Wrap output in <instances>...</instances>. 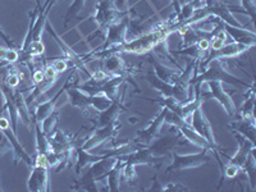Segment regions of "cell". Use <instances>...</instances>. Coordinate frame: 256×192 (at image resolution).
I'll use <instances>...</instances> for the list:
<instances>
[{
  "label": "cell",
  "mask_w": 256,
  "mask_h": 192,
  "mask_svg": "<svg viewBox=\"0 0 256 192\" xmlns=\"http://www.w3.org/2000/svg\"><path fill=\"white\" fill-rule=\"evenodd\" d=\"M10 150H12V145H10L6 134L0 131V156L6 154V152H10Z\"/></svg>",
  "instance_id": "cell-30"
},
{
  "label": "cell",
  "mask_w": 256,
  "mask_h": 192,
  "mask_svg": "<svg viewBox=\"0 0 256 192\" xmlns=\"http://www.w3.org/2000/svg\"><path fill=\"white\" fill-rule=\"evenodd\" d=\"M56 70H54L52 66H48V67L44 70V78L56 81Z\"/></svg>",
  "instance_id": "cell-35"
},
{
  "label": "cell",
  "mask_w": 256,
  "mask_h": 192,
  "mask_svg": "<svg viewBox=\"0 0 256 192\" xmlns=\"http://www.w3.org/2000/svg\"><path fill=\"white\" fill-rule=\"evenodd\" d=\"M49 163L46 155L36 154L31 174L27 180V188L32 192H46L49 190Z\"/></svg>",
  "instance_id": "cell-6"
},
{
  "label": "cell",
  "mask_w": 256,
  "mask_h": 192,
  "mask_svg": "<svg viewBox=\"0 0 256 192\" xmlns=\"http://www.w3.org/2000/svg\"><path fill=\"white\" fill-rule=\"evenodd\" d=\"M166 112H168V108L163 106L162 112L155 116V120L150 123V126H148V128H145L142 131L137 132V137L134 140L137 145L145 148V146L152 145V144L156 140L158 137H159L160 130H162L163 124L166 123Z\"/></svg>",
  "instance_id": "cell-13"
},
{
  "label": "cell",
  "mask_w": 256,
  "mask_h": 192,
  "mask_svg": "<svg viewBox=\"0 0 256 192\" xmlns=\"http://www.w3.org/2000/svg\"><path fill=\"white\" fill-rule=\"evenodd\" d=\"M127 78V74L106 77V78L100 80V81L91 78L90 81L81 84L77 88L84 91V92L88 94V95H102L113 102V100L116 99V96H118V88H120V86Z\"/></svg>",
  "instance_id": "cell-4"
},
{
  "label": "cell",
  "mask_w": 256,
  "mask_h": 192,
  "mask_svg": "<svg viewBox=\"0 0 256 192\" xmlns=\"http://www.w3.org/2000/svg\"><path fill=\"white\" fill-rule=\"evenodd\" d=\"M67 94L70 99V104L73 106L80 109H88V108H94L98 112H102L108 108L109 105L112 104V100L105 98L102 95H88V94L84 92L78 88H67Z\"/></svg>",
  "instance_id": "cell-8"
},
{
  "label": "cell",
  "mask_w": 256,
  "mask_h": 192,
  "mask_svg": "<svg viewBox=\"0 0 256 192\" xmlns=\"http://www.w3.org/2000/svg\"><path fill=\"white\" fill-rule=\"evenodd\" d=\"M124 159V166H123V173L122 178L127 182H134L136 180V166L145 164V166H156V164L162 163L163 159H158L154 154L152 152L148 146L145 148H140L136 152H131V154L123 156Z\"/></svg>",
  "instance_id": "cell-5"
},
{
  "label": "cell",
  "mask_w": 256,
  "mask_h": 192,
  "mask_svg": "<svg viewBox=\"0 0 256 192\" xmlns=\"http://www.w3.org/2000/svg\"><path fill=\"white\" fill-rule=\"evenodd\" d=\"M224 31L228 32L232 38L236 42H241V44L250 45V46H255L256 44V35L252 31H248V30H244L242 27H234L230 26L227 24H223Z\"/></svg>",
  "instance_id": "cell-20"
},
{
  "label": "cell",
  "mask_w": 256,
  "mask_h": 192,
  "mask_svg": "<svg viewBox=\"0 0 256 192\" xmlns=\"http://www.w3.org/2000/svg\"><path fill=\"white\" fill-rule=\"evenodd\" d=\"M70 80H72V74H70V76L68 77L67 82L64 84L63 88H62L60 90H59L58 92H56V95L54 96L52 99L48 100V102H44V104H40L38 106V108H36V112H35V113H34V118H35V120L38 123V124H42V122H44V120H46L48 116H50L52 113H54V112H56V102H58V100H59V98H60V96H62V94H63L66 90H67V88H68V84H70Z\"/></svg>",
  "instance_id": "cell-17"
},
{
  "label": "cell",
  "mask_w": 256,
  "mask_h": 192,
  "mask_svg": "<svg viewBox=\"0 0 256 192\" xmlns=\"http://www.w3.org/2000/svg\"><path fill=\"white\" fill-rule=\"evenodd\" d=\"M0 38H2V40H3L6 45H8V48H13V45H14V44H13V41L10 40V38H9L8 36L6 35V34H4L2 26H0Z\"/></svg>",
  "instance_id": "cell-36"
},
{
  "label": "cell",
  "mask_w": 256,
  "mask_h": 192,
  "mask_svg": "<svg viewBox=\"0 0 256 192\" xmlns=\"http://www.w3.org/2000/svg\"><path fill=\"white\" fill-rule=\"evenodd\" d=\"M254 106H255V92H254V90H251L250 94H248V96L246 98V102H244V106H242L241 112L238 113V118L255 122Z\"/></svg>",
  "instance_id": "cell-26"
},
{
  "label": "cell",
  "mask_w": 256,
  "mask_h": 192,
  "mask_svg": "<svg viewBox=\"0 0 256 192\" xmlns=\"http://www.w3.org/2000/svg\"><path fill=\"white\" fill-rule=\"evenodd\" d=\"M120 127H122V124H120L118 120L110 123V124L108 126H104V127H99L95 132H94V134L88 138V140H86L82 144L81 148H84V150H88H88H92L96 146L102 145V142L110 140L112 137L116 136V134L120 132Z\"/></svg>",
  "instance_id": "cell-15"
},
{
  "label": "cell",
  "mask_w": 256,
  "mask_h": 192,
  "mask_svg": "<svg viewBox=\"0 0 256 192\" xmlns=\"http://www.w3.org/2000/svg\"><path fill=\"white\" fill-rule=\"evenodd\" d=\"M123 166H124V159L123 156H118L116 164L113 168L108 172V190L112 192L120 191V180H122V173H123Z\"/></svg>",
  "instance_id": "cell-23"
},
{
  "label": "cell",
  "mask_w": 256,
  "mask_h": 192,
  "mask_svg": "<svg viewBox=\"0 0 256 192\" xmlns=\"http://www.w3.org/2000/svg\"><path fill=\"white\" fill-rule=\"evenodd\" d=\"M13 99H14V104L16 108H17L20 120L28 130H31L32 126H34V114L30 113L28 105H27L24 95H22V91H13Z\"/></svg>",
  "instance_id": "cell-19"
},
{
  "label": "cell",
  "mask_w": 256,
  "mask_h": 192,
  "mask_svg": "<svg viewBox=\"0 0 256 192\" xmlns=\"http://www.w3.org/2000/svg\"><path fill=\"white\" fill-rule=\"evenodd\" d=\"M177 31V27L176 24H166V26H162L156 30H152V31L148 32L145 35L140 36V38H134L132 41H128V42H123L120 46H116L113 49H109L106 52H124L128 54H145V52H152V49H155L156 46H159L163 41H166L168 38V36L173 32ZM102 52V54H104ZM112 52V54H113ZM102 54L96 56H100Z\"/></svg>",
  "instance_id": "cell-1"
},
{
  "label": "cell",
  "mask_w": 256,
  "mask_h": 192,
  "mask_svg": "<svg viewBox=\"0 0 256 192\" xmlns=\"http://www.w3.org/2000/svg\"><path fill=\"white\" fill-rule=\"evenodd\" d=\"M206 84L209 86L210 92L209 95H202L201 99L204 98H214L218 102H220V105L224 108V110L227 112V114L230 116H236V105L233 102L232 98L230 96V94H227V91H224L223 82L220 81H208Z\"/></svg>",
  "instance_id": "cell-14"
},
{
  "label": "cell",
  "mask_w": 256,
  "mask_h": 192,
  "mask_svg": "<svg viewBox=\"0 0 256 192\" xmlns=\"http://www.w3.org/2000/svg\"><path fill=\"white\" fill-rule=\"evenodd\" d=\"M116 159L118 158L108 156L91 164V166L88 168V172L84 173V177L80 180H77L74 186H72L70 188L77 190V191H82V190L84 191H98L95 184L98 180H102V178H106L108 172L114 166Z\"/></svg>",
  "instance_id": "cell-3"
},
{
  "label": "cell",
  "mask_w": 256,
  "mask_h": 192,
  "mask_svg": "<svg viewBox=\"0 0 256 192\" xmlns=\"http://www.w3.org/2000/svg\"><path fill=\"white\" fill-rule=\"evenodd\" d=\"M74 154H76V166H74V169H76L77 174H81L82 169L88 166V164H94L96 162H99V160L104 159V158H108L102 154H88V150H84L81 146L77 145H74Z\"/></svg>",
  "instance_id": "cell-22"
},
{
  "label": "cell",
  "mask_w": 256,
  "mask_h": 192,
  "mask_svg": "<svg viewBox=\"0 0 256 192\" xmlns=\"http://www.w3.org/2000/svg\"><path fill=\"white\" fill-rule=\"evenodd\" d=\"M6 50H8V48H0V60H4Z\"/></svg>",
  "instance_id": "cell-38"
},
{
  "label": "cell",
  "mask_w": 256,
  "mask_h": 192,
  "mask_svg": "<svg viewBox=\"0 0 256 192\" xmlns=\"http://www.w3.org/2000/svg\"><path fill=\"white\" fill-rule=\"evenodd\" d=\"M0 131L3 132L6 136V138L9 140L10 145H12V150L14 152V159L16 163L18 162H24L27 166L31 168L34 166V158L30 154H27V152L24 148V146L20 145V142L18 141L17 136H16V131H13L10 122H9L8 118L3 116V113L0 112Z\"/></svg>",
  "instance_id": "cell-11"
},
{
  "label": "cell",
  "mask_w": 256,
  "mask_h": 192,
  "mask_svg": "<svg viewBox=\"0 0 256 192\" xmlns=\"http://www.w3.org/2000/svg\"><path fill=\"white\" fill-rule=\"evenodd\" d=\"M234 137H236L237 142H238V152H236L234 156L230 158L228 164L236 166L240 170H242L244 164H246V160H248L250 152L255 150V144L251 142L248 138H246V137L242 136V134H240L238 132H234Z\"/></svg>",
  "instance_id": "cell-16"
},
{
  "label": "cell",
  "mask_w": 256,
  "mask_h": 192,
  "mask_svg": "<svg viewBox=\"0 0 256 192\" xmlns=\"http://www.w3.org/2000/svg\"><path fill=\"white\" fill-rule=\"evenodd\" d=\"M84 2H86V0H74V2L70 4V8H68L67 10V14H66V22H70L72 18H74L80 12H81L82 8H84Z\"/></svg>",
  "instance_id": "cell-28"
},
{
  "label": "cell",
  "mask_w": 256,
  "mask_h": 192,
  "mask_svg": "<svg viewBox=\"0 0 256 192\" xmlns=\"http://www.w3.org/2000/svg\"><path fill=\"white\" fill-rule=\"evenodd\" d=\"M230 126L233 131L238 132L240 134H242V136H244L246 138H248L251 142L255 144V122L238 118L236 122L230 123Z\"/></svg>",
  "instance_id": "cell-24"
},
{
  "label": "cell",
  "mask_w": 256,
  "mask_h": 192,
  "mask_svg": "<svg viewBox=\"0 0 256 192\" xmlns=\"http://www.w3.org/2000/svg\"><path fill=\"white\" fill-rule=\"evenodd\" d=\"M208 81H220L226 82V84H236V86H241V88H248V84L246 82L241 81V80L236 78L234 76H232L226 67H224V63L222 62V59H212L209 64H208V68L205 70L201 72V74L195 76L194 78L190 80L188 84L191 86H195L196 90L198 91V86L201 84Z\"/></svg>",
  "instance_id": "cell-2"
},
{
  "label": "cell",
  "mask_w": 256,
  "mask_h": 192,
  "mask_svg": "<svg viewBox=\"0 0 256 192\" xmlns=\"http://www.w3.org/2000/svg\"><path fill=\"white\" fill-rule=\"evenodd\" d=\"M42 81H44V68H36L34 74H32V82L38 84Z\"/></svg>",
  "instance_id": "cell-34"
},
{
  "label": "cell",
  "mask_w": 256,
  "mask_h": 192,
  "mask_svg": "<svg viewBox=\"0 0 256 192\" xmlns=\"http://www.w3.org/2000/svg\"><path fill=\"white\" fill-rule=\"evenodd\" d=\"M190 124H191V127L194 128V130L200 134V136L204 137L205 140L212 145V150H214V152H216V159H218V162L220 163V159H219L218 156L219 148L216 142V137H214L212 127V124H210L209 120L206 118V116L204 114V112H202V109H201V106L196 109V110L191 114V123H190ZM220 166H222V163H220Z\"/></svg>",
  "instance_id": "cell-12"
},
{
  "label": "cell",
  "mask_w": 256,
  "mask_h": 192,
  "mask_svg": "<svg viewBox=\"0 0 256 192\" xmlns=\"http://www.w3.org/2000/svg\"><path fill=\"white\" fill-rule=\"evenodd\" d=\"M255 150L250 152L248 155V160H246V164L244 166V170L246 174H248V180H250V184H251V188L255 190V184H256V160H255V155H254Z\"/></svg>",
  "instance_id": "cell-27"
},
{
  "label": "cell",
  "mask_w": 256,
  "mask_h": 192,
  "mask_svg": "<svg viewBox=\"0 0 256 192\" xmlns=\"http://www.w3.org/2000/svg\"><path fill=\"white\" fill-rule=\"evenodd\" d=\"M105 72L112 74V76H122V74H127L124 70V60L120 56H116V54H110L108 58L105 59L104 63Z\"/></svg>",
  "instance_id": "cell-25"
},
{
  "label": "cell",
  "mask_w": 256,
  "mask_h": 192,
  "mask_svg": "<svg viewBox=\"0 0 256 192\" xmlns=\"http://www.w3.org/2000/svg\"><path fill=\"white\" fill-rule=\"evenodd\" d=\"M128 24H130V20L128 17H122L118 22L110 24V26L106 28V38H105L104 45L100 46L99 50H96L95 52L90 54L88 56H96L102 54V52H106L109 49H113L116 46H120L124 42V35L126 31L128 28Z\"/></svg>",
  "instance_id": "cell-10"
},
{
  "label": "cell",
  "mask_w": 256,
  "mask_h": 192,
  "mask_svg": "<svg viewBox=\"0 0 256 192\" xmlns=\"http://www.w3.org/2000/svg\"><path fill=\"white\" fill-rule=\"evenodd\" d=\"M122 17L123 13L116 8L114 0H99L94 16V20L98 24V32H105L110 24L118 22Z\"/></svg>",
  "instance_id": "cell-9"
},
{
  "label": "cell",
  "mask_w": 256,
  "mask_h": 192,
  "mask_svg": "<svg viewBox=\"0 0 256 192\" xmlns=\"http://www.w3.org/2000/svg\"><path fill=\"white\" fill-rule=\"evenodd\" d=\"M242 4H244V8L246 9L244 12L246 14L250 16L251 20H255V0H242Z\"/></svg>",
  "instance_id": "cell-32"
},
{
  "label": "cell",
  "mask_w": 256,
  "mask_h": 192,
  "mask_svg": "<svg viewBox=\"0 0 256 192\" xmlns=\"http://www.w3.org/2000/svg\"><path fill=\"white\" fill-rule=\"evenodd\" d=\"M4 60L8 64L16 63V62L20 60V52L16 49H13V48H8V50L6 52V56H4Z\"/></svg>",
  "instance_id": "cell-31"
},
{
  "label": "cell",
  "mask_w": 256,
  "mask_h": 192,
  "mask_svg": "<svg viewBox=\"0 0 256 192\" xmlns=\"http://www.w3.org/2000/svg\"><path fill=\"white\" fill-rule=\"evenodd\" d=\"M210 150H202L198 154H187V155H180L173 150L170 152L172 155V163L169 164L166 173L170 172H178V170H186V169L198 168V166H204L212 162V155Z\"/></svg>",
  "instance_id": "cell-7"
},
{
  "label": "cell",
  "mask_w": 256,
  "mask_h": 192,
  "mask_svg": "<svg viewBox=\"0 0 256 192\" xmlns=\"http://www.w3.org/2000/svg\"><path fill=\"white\" fill-rule=\"evenodd\" d=\"M56 0H45L44 6H42V8L41 9H42V10H48V12H50L52 8V6L56 4Z\"/></svg>",
  "instance_id": "cell-37"
},
{
  "label": "cell",
  "mask_w": 256,
  "mask_h": 192,
  "mask_svg": "<svg viewBox=\"0 0 256 192\" xmlns=\"http://www.w3.org/2000/svg\"><path fill=\"white\" fill-rule=\"evenodd\" d=\"M120 110H126L123 102L120 100H113L108 108L105 109V110L100 112L99 120H98L99 127H104V126H108L110 123L116 122Z\"/></svg>",
  "instance_id": "cell-21"
},
{
  "label": "cell",
  "mask_w": 256,
  "mask_h": 192,
  "mask_svg": "<svg viewBox=\"0 0 256 192\" xmlns=\"http://www.w3.org/2000/svg\"><path fill=\"white\" fill-rule=\"evenodd\" d=\"M52 67L56 70V73L64 72V70H67L68 68V60L67 59H56V60L54 62V64H52Z\"/></svg>",
  "instance_id": "cell-33"
},
{
  "label": "cell",
  "mask_w": 256,
  "mask_h": 192,
  "mask_svg": "<svg viewBox=\"0 0 256 192\" xmlns=\"http://www.w3.org/2000/svg\"><path fill=\"white\" fill-rule=\"evenodd\" d=\"M20 74L17 72V70H14V72H10L6 76V81H4V84H6V86H9V88H17L18 84H20Z\"/></svg>",
  "instance_id": "cell-29"
},
{
  "label": "cell",
  "mask_w": 256,
  "mask_h": 192,
  "mask_svg": "<svg viewBox=\"0 0 256 192\" xmlns=\"http://www.w3.org/2000/svg\"><path fill=\"white\" fill-rule=\"evenodd\" d=\"M180 144V136L166 134L164 137H160L159 140L155 141L152 145H148V148L155 156H163L164 154H170Z\"/></svg>",
  "instance_id": "cell-18"
}]
</instances>
